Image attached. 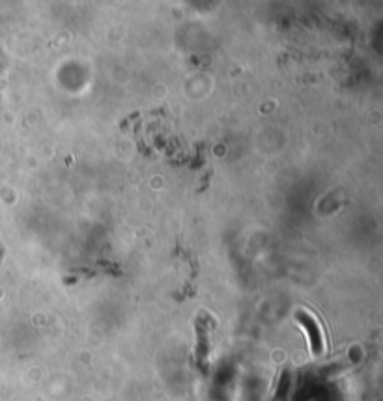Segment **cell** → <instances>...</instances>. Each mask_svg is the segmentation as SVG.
I'll return each mask as SVG.
<instances>
[{
	"instance_id": "cell-1",
	"label": "cell",
	"mask_w": 383,
	"mask_h": 401,
	"mask_svg": "<svg viewBox=\"0 0 383 401\" xmlns=\"http://www.w3.org/2000/svg\"><path fill=\"white\" fill-rule=\"evenodd\" d=\"M295 319H297V323H299V325L305 328V332H307L312 354H314V356H320V354L323 353V336L322 330H320V325H318V321H316L310 313L303 312V310L295 313Z\"/></svg>"
},
{
	"instance_id": "cell-2",
	"label": "cell",
	"mask_w": 383,
	"mask_h": 401,
	"mask_svg": "<svg viewBox=\"0 0 383 401\" xmlns=\"http://www.w3.org/2000/svg\"><path fill=\"white\" fill-rule=\"evenodd\" d=\"M2 255H4V249H0V259H2Z\"/></svg>"
}]
</instances>
